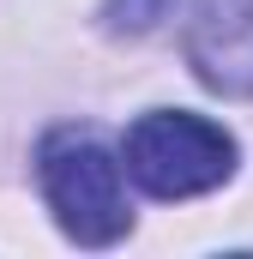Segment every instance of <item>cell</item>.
Wrapping results in <instances>:
<instances>
[{
    "label": "cell",
    "instance_id": "obj_3",
    "mask_svg": "<svg viewBox=\"0 0 253 259\" xmlns=\"http://www.w3.org/2000/svg\"><path fill=\"white\" fill-rule=\"evenodd\" d=\"M181 55L217 97H253V0H187Z\"/></svg>",
    "mask_w": 253,
    "mask_h": 259
},
{
    "label": "cell",
    "instance_id": "obj_4",
    "mask_svg": "<svg viewBox=\"0 0 253 259\" xmlns=\"http://www.w3.org/2000/svg\"><path fill=\"white\" fill-rule=\"evenodd\" d=\"M169 18V0H103L97 6V24L109 36H145Z\"/></svg>",
    "mask_w": 253,
    "mask_h": 259
},
{
    "label": "cell",
    "instance_id": "obj_1",
    "mask_svg": "<svg viewBox=\"0 0 253 259\" xmlns=\"http://www.w3.org/2000/svg\"><path fill=\"white\" fill-rule=\"evenodd\" d=\"M36 181H43V205L55 211L66 241H78V247H115V241L133 235L126 169L97 133L55 127L36 145Z\"/></svg>",
    "mask_w": 253,
    "mask_h": 259
},
{
    "label": "cell",
    "instance_id": "obj_2",
    "mask_svg": "<svg viewBox=\"0 0 253 259\" xmlns=\"http://www.w3.org/2000/svg\"><path fill=\"white\" fill-rule=\"evenodd\" d=\"M121 169L139 193L151 199H199L235 181L241 169V139L193 109H151L126 127Z\"/></svg>",
    "mask_w": 253,
    "mask_h": 259
}]
</instances>
